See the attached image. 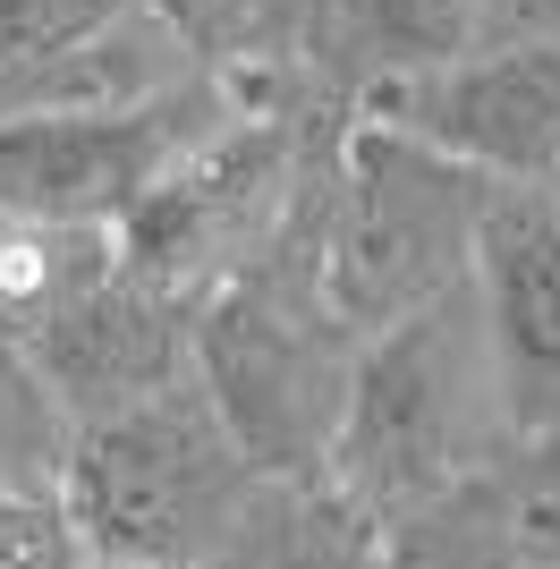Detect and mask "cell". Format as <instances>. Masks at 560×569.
I'll list each match as a JSON object with an SVG mask.
<instances>
[{
	"label": "cell",
	"mask_w": 560,
	"mask_h": 569,
	"mask_svg": "<svg viewBox=\"0 0 560 569\" xmlns=\"http://www.w3.org/2000/svg\"><path fill=\"white\" fill-rule=\"evenodd\" d=\"M26 366L43 375L69 426H102L119 408H144L196 375V307L111 263L93 289H77L43 332L26 340Z\"/></svg>",
	"instance_id": "obj_9"
},
{
	"label": "cell",
	"mask_w": 560,
	"mask_h": 569,
	"mask_svg": "<svg viewBox=\"0 0 560 569\" xmlns=\"http://www.w3.org/2000/svg\"><path fill=\"white\" fill-rule=\"evenodd\" d=\"M86 569H128V561H86Z\"/></svg>",
	"instance_id": "obj_17"
},
{
	"label": "cell",
	"mask_w": 560,
	"mask_h": 569,
	"mask_svg": "<svg viewBox=\"0 0 560 569\" xmlns=\"http://www.w3.org/2000/svg\"><path fill=\"white\" fill-rule=\"evenodd\" d=\"M366 119H391L408 137L442 144L501 188L560 179V43H492L459 69L373 86Z\"/></svg>",
	"instance_id": "obj_8"
},
{
	"label": "cell",
	"mask_w": 560,
	"mask_h": 569,
	"mask_svg": "<svg viewBox=\"0 0 560 569\" xmlns=\"http://www.w3.org/2000/svg\"><path fill=\"white\" fill-rule=\"evenodd\" d=\"M399 569H560V426L518 433L459 493L391 527Z\"/></svg>",
	"instance_id": "obj_11"
},
{
	"label": "cell",
	"mask_w": 560,
	"mask_h": 569,
	"mask_svg": "<svg viewBox=\"0 0 560 569\" xmlns=\"http://www.w3.org/2000/svg\"><path fill=\"white\" fill-rule=\"evenodd\" d=\"M340 144V128H314V111L298 102H256L238 111L204 153H187L170 170L153 204L119 230V263L137 281L170 289L179 307H204L221 281H238L247 263L289 230V213L306 204L323 153Z\"/></svg>",
	"instance_id": "obj_5"
},
{
	"label": "cell",
	"mask_w": 560,
	"mask_h": 569,
	"mask_svg": "<svg viewBox=\"0 0 560 569\" xmlns=\"http://www.w3.org/2000/svg\"><path fill=\"white\" fill-rule=\"evenodd\" d=\"M510 442H518V417H510V391H501L484 298H476V281H459L450 298H433L408 323L366 340L323 485L391 536L442 493H459Z\"/></svg>",
	"instance_id": "obj_2"
},
{
	"label": "cell",
	"mask_w": 560,
	"mask_h": 569,
	"mask_svg": "<svg viewBox=\"0 0 560 569\" xmlns=\"http://www.w3.org/2000/svg\"><path fill=\"white\" fill-rule=\"evenodd\" d=\"M204 77L144 0H0V128L128 111Z\"/></svg>",
	"instance_id": "obj_7"
},
{
	"label": "cell",
	"mask_w": 560,
	"mask_h": 569,
	"mask_svg": "<svg viewBox=\"0 0 560 569\" xmlns=\"http://www.w3.org/2000/svg\"><path fill=\"white\" fill-rule=\"evenodd\" d=\"M323 204H331V153L314 170L306 204L289 213V230L196 307V382L212 391L238 451L263 476H289V485H314L331 468L357 357H366L349 315L331 307Z\"/></svg>",
	"instance_id": "obj_1"
},
{
	"label": "cell",
	"mask_w": 560,
	"mask_h": 569,
	"mask_svg": "<svg viewBox=\"0 0 560 569\" xmlns=\"http://www.w3.org/2000/svg\"><path fill=\"white\" fill-rule=\"evenodd\" d=\"M196 569H399V552L357 501L331 493L323 476H314V485L263 476V493L247 501V519Z\"/></svg>",
	"instance_id": "obj_13"
},
{
	"label": "cell",
	"mask_w": 560,
	"mask_h": 569,
	"mask_svg": "<svg viewBox=\"0 0 560 569\" xmlns=\"http://www.w3.org/2000/svg\"><path fill=\"white\" fill-rule=\"evenodd\" d=\"M77 426L60 417V400L43 391V375L18 349H0V510L9 501H43L69 476Z\"/></svg>",
	"instance_id": "obj_15"
},
{
	"label": "cell",
	"mask_w": 560,
	"mask_h": 569,
	"mask_svg": "<svg viewBox=\"0 0 560 569\" xmlns=\"http://www.w3.org/2000/svg\"><path fill=\"white\" fill-rule=\"evenodd\" d=\"M86 536H77L69 501L43 493V501H9L0 510V569H86Z\"/></svg>",
	"instance_id": "obj_16"
},
{
	"label": "cell",
	"mask_w": 560,
	"mask_h": 569,
	"mask_svg": "<svg viewBox=\"0 0 560 569\" xmlns=\"http://www.w3.org/2000/svg\"><path fill=\"white\" fill-rule=\"evenodd\" d=\"M144 9L179 34V51L204 77L256 102H280L272 86L331 51V18H340V0H144Z\"/></svg>",
	"instance_id": "obj_12"
},
{
	"label": "cell",
	"mask_w": 560,
	"mask_h": 569,
	"mask_svg": "<svg viewBox=\"0 0 560 569\" xmlns=\"http://www.w3.org/2000/svg\"><path fill=\"white\" fill-rule=\"evenodd\" d=\"M263 493V468L238 451L221 408L196 375L144 408H119L102 426H77L69 442V501L93 561L128 569H196Z\"/></svg>",
	"instance_id": "obj_4"
},
{
	"label": "cell",
	"mask_w": 560,
	"mask_h": 569,
	"mask_svg": "<svg viewBox=\"0 0 560 569\" xmlns=\"http://www.w3.org/2000/svg\"><path fill=\"white\" fill-rule=\"evenodd\" d=\"M256 94L221 77H187L128 111H69L0 128V221H51V230H128L153 204L187 153H204Z\"/></svg>",
	"instance_id": "obj_6"
},
{
	"label": "cell",
	"mask_w": 560,
	"mask_h": 569,
	"mask_svg": "<svg viewBox=\"0 0 560 569\" xmlns=\"http://www.w3.org/2000/svg\"><path fill=\"white\" fill-rule=\"evenodd\" d=\"M484 26H492V0H340L331 43L357 51L366 94H373V86H399V77H433V69L476 60Z\"/></svg>",
	"instance_id": "obj_14"
},
{
	"label": "cell",
	"mask_w": 560,
	"mask_h": 569,
	"mask_svg": "<svg viewBox=\"0 0 560 569\" xmlns=\"http://www.w3.org/2000/svg\"><path fill=\"white\" fill-rule=\"evenodd\" d=\"M501 179L467 170L459 153L408 137L391 119L357 111L331 144V204H323V272L349 332L373 340L417 307L476 281V238Z\"/></svg>",
	"instance_id": "obj_3"
},
{
	"label": "cell",
	"mask_w": 560,
	"mask_h": 569,
	"mask_svg": "<svg viewBox=\"0 0 560 569\" xmlns=\"http://www.w3.org/2000/svg\"><path fill=\"white\" fill-rule=\"evenodd\" d=\"M476 298L518 433L560 426V179L492 188L476 238Z\"/></svg>",
	"instance_id": "obj_10"
}]
</instances>
